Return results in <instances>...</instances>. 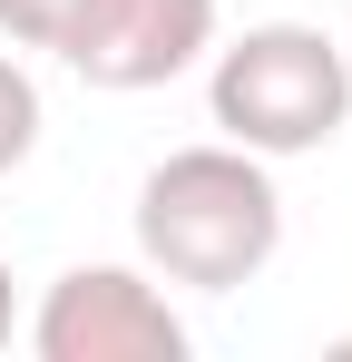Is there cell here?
Listing matches in <instances>:
<instances>
[{
  "label": "cell",
  "instance_id": "277c9868",
  "mask_svg": "<svg viewBox=\"0 0 352 362\" xmlns=\"http://www.w3.org/2000/svg\"><path fill=\"white\" fill-rule=\"evenodd\" d=\"M49 49L78 69L88 88L137 98V88L186 78V69L216 49V0H78Z\"/></svg>",
  "mask_w": 352,
  "mask_h": 362
},
{
  "label": "cell",
  "instance_id": "7a4b0ae2",
  "mask_svg": "<svg viewBox=\"0 0 352 362\" xmlns=\"http://www.w3.org/2000/svg\"><path fill=\"white\" fill-rule=\"evenodd\" d=\"M206 59H216L206 69V108L254 157H313L352 118V59L313 20H254Z\"/></svg>",
  "mask_w": 352,
  "mask_h": 362
},
{
  "label": "cell",
  "instance_id": "5b68a950",
  "mask_svg": "<svg viewBox=\"0 0 352 362\" xmlns=\"http://www.w3.org/2000/svg\"><path fill=\"white\" fill-rule=\"evenodd\" d=\"M30 147H40V88H30V69L0 49V177H10Z\"/></svg>",
  "mask_w": 352,
  "mask_h": 362
},
{
  "label": "cell",
  "instance_id": "52a82bcc",
  "mask_svg": "<svg viewBox=\"0 0 352 362\" xmlns=\"http://www.w3.org/2000/svg\"><path fill=\"white\" fill-rule=\"evenodd\" d=\"M10 323H20V303H10V264H0V353H10Z\"/></svg>",
  "mask_w": 352,
  "mask_h": 362
},
{
  "label": "cell",
  "instance_id": "8992f818",
  "mask_svg": "<svg viewBox=\"0 0 352 362\" xmlns=\"http://www.w3.org/2000/svg\"><path fill=\"white\" fill-rule=\"evenodd\" d=\"M69 10L78 0H0V40L10 49H49L59 30H69Z\"/></svg>",
  "mask_w": 352,
  "mask_h": 362
},
{
  "label": "cell",
  "instance_id": "6da1fadb",
  "mask_svg": "<svg viewBox=\"0 0 352 362\" xmlns=\"http://www.w3.org/2000/svg\"><path fill=\"white\" fill-rule=\"evenodd\" d=\"M284 245V196H274V157L254 147H176L147 167L137 186V255L157 284H186V294H235L274 264Z\"/></svg>",
  "mask_w": 352,
  "mask_h": 362
},
{
  "label": "cell",
  "instance_id": "3957f363",
  "mask_svg": "<svg viewBox=\"0 0 352 362\" xmlns=\"http://www.w3.org/2000/svg\"><path fill=\"white\" fill-rule=\"evenodd\" d=\"M40 362H186V323L137 264H69L30 313Z\"/></svg>",
  "mask_w": 352,
  "mask_h": 362
}]
</instances>
